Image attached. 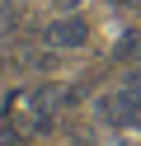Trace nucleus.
<instances>
[{"label":"nucleus","instance_id":"nucleus-1","mask_svg":"<svg viewBox=\"0 0 141 146\" xmlns=\"http://www.w3.org/2000/svg\"><path fill=\"white\" fill-rule=\"evenodd\" d=\"M94 113H99L108 127H132V132H141V85H127V80H122L113 94L94 99Z\"/></svg>","mask_w":141,"mask_h":146},{"label":"nucleus","instance_id":"nucleus-2","mask_svg":"<svg viewBox=\"0 0 141 146\" xmlns=\"http://www.w3.org/2000/svg\"><path fill=\"white\" fill-rule=\"evenodd\" d=\"M89 38H94V29H89V19H85L80 10L75 14H52V19L42 24V42H52V47H61V52L89 47Z\"/></svg>","mask_w":141,"mask_h":146},{"label":"nucleus","instance_id":"nucleus-3","mask_svg":"<svg viewBox=\"0 0 141 146\" xmlns=\"http://www.w3.org/2000/svg\"><path fill=\"white\" fill-rule=\"evenodd\" d=\"M113 57H118V61H141V29L122 33V38H118V47H113Z\"/></svg>","mask_w":141,"mask_h":146},{"label":"nucleus","instance_id":"nucleus-4","mask_svg":"<svg viewBox=\"0 0 141 146\" xmlns=\"http://www.w3.org/2000/svg\"><path fill=\"white\" fill-rule=\"evenodd\" d=\"M80 10V0H52V14H75Z\"/></svg>","mask_w":141,"mask_h":146}]
</instances>
